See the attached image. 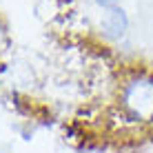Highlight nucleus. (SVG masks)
<instances>
[{
  "label": "nucleus",
  "mask_w": 153,
  "mask_h": 153,
  "mask_svg": "<svg viewBox=\"0 0 153 153\" xmlns=\"http://www.w3.org/2000/svg\"><path fill=\"white\" fill-rule=\"evenodd\" d=\"M124 109L138 120H153V78L140 76L122 91Z\"/></svg>",
  "instance_id": "f257e3e1"
},
{
  "label": "nucleus",
  "mask_w": 153,
  "mask_h": 153,
  "mask_svg": "<svg viewBox=\"0 0 153 153\" xmlns=\"http://www.w3.org/2000/svg\"><path fill=\"white\" fill-rule=\"evenodd\" d=\"M96 2L102 4V7H109V9H111V7H115V4L120 2V0H96Z\"/></svg>",
  "instance_id": "7ed1b4c3"
},
{
  "label": "nucleus",
  "mask_w": 153,
  "mask_h": 153,
  "mask_svg": "<svg viewBox=\"0 0 153 153\" xmlns=\"http://www.w3.org/2000/svg\"><path fill=\"white\" fill-rule=\"evenodd\" d=\"M100 27H102L104 36H109V38H113V40L122 38L126 33V29H129V18H126L124 9H120V7L107 9V13L100 20Z\"/></svg>",
  "instance_id": "f03ea898"
}]
</instances>
